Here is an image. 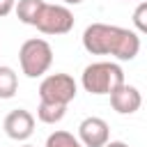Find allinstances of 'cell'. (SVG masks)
Returning a JSON list of instances; mask_svg holds the SVG:
<instances>
[{
	"mask_svg": "<svg viewBox=\"0 0 147 147\" xmlns=\"http://www.w3.org/2000/svg\"><path fill=\"white\" fill-rule=\"evenodd\" d=\"M78 140L85 147H106L110 142V126L101 117H85L78 124Z\"/></svg>",
	"mask_w": 147,
	"mask_h": 147,
	"instance_id": "8992f818",
	"label": "cell"
},
{
	"mask_svg": "<svg viewBox=\"0 0 147 147\" xmlns=\"http://www.w3.org/2000/svg\"><path fill=\"white\" fill-rule=\"evenodd\" d=\"M133 25H136V30L138 32H142V34H147V0L145 2H140L136 9H133Z\"/></svg>",
	"mask_w": 147,
	"mask_h": 147,
	"instance_id": "4fadbf2b",
	"label": "cell"
},
{
	"mask_svg": "<svg viewBox=\"0 0 147 147\" xmlns=\"http://www.w3.org/2000/svg\"><path fill=\"white\" fill-rule=\"evenodd\" d=\"M78 85L69 74H51L39 83V99L46 103L69 106L76 99Z\"/></svg>",
	"mask_w": 147,
	"mask_h": 147,
	"instance_id": "277c9868",
	"label": "cell"
},
{
	"mask_svg": "<svg viewBox=\"0 0 147 147\" xmlns=\"http://www.w3.org/2000/svg\"><path fill=\"white\" fill-rule=\"evenodd\" d=\"M62 2H64V5H80L83 0H62Z\"/></svg>",
	"mask_w": 147,
	"mask_h": 147,
	"instance_id": "2e32d148",
	"label": "cell"
},
{
	"mask_svg": "<svg viewBox=\"0 0 147 147\" xmlns=\"http://www.w3.org/2000/svg\"><path fill=\"white\" fill-rule=\"evenodd\" d=\"M18 90V76L11 67H0V99H11Z\"/></svg>",
	"mask_w": 147,
	"mask_h": 147,
	"instance_id": "8fae6325",
	"label": "cell"
},
{
	"mask_svg": "<svg viewBox=\"0 0 147 147\" xmlns=\"http://www.w3.org/2000/svg\"><path fill=\"white\" fill-rule=\"evenodd\" d=\"M124 80V69L117 62H92L83 69L80 74V85L90 94H113L117 87H122Z\"/></svg>",
	"mask_w": 147,
	"mask_h": 147,
	"instance_id": "7a4b0ae2",
	"label": "cell"
},
{
	"mask_svg": "<svg viewBox=\"0 0 147 147\" xmlns=\"http://www.w3.org/2000/svg\"><path fill=\"white\" fill-rule=\"evenodd\" d=\"M34 28L44 34H67L74 28V14L64 5H44Z\"/></svg>",
	"mask_w": 147,
	"mask_h": 147,
	"instance_id": "5b68a950",
	"label": "cell"
},
{
	"mask_svg": "<svg viewBox=\"0 0 147 147\" xmlns=\"http://www.w3.org/2000/svg\"><path fill=\"white\" fill-rule=\"evenodd\" d=\"M106 147H129V145H126V142H122V140H110Z\"/></svg>",
	"mask_w": 147,
	"mask_h": 147,
	"instance_id": "9a60e30c",
	"label": "cell"
},
{
	"mask_svg": "<svg viewBox=\"0 0 147 147\" xmlns=\"http://www.w3.org/2000/svg\"><path fill=\"white\" fill-rule=\"evenodd\" d=\"M140 103H142L140 92H138L133 85H126V83L110 94V106H113V110L119 113V115H133V113L140 108Z\"/></svg>",
	"mask_w": 147,
	"mask_h": 147,
	"instance_id": "ba28073f",
	"label": "cell"
},
{
	"mask_svg": "<svg viewBox=\"0 0 147 147\" xmlns=\"http://www.w3.org/2000/svg\"><path fill=\"white\" fill-rule=\"evenodd\" d=\"M18 62H21V71L28 78H39L53 64V48L46 39L39 37L25 39L18 48Z\"/></svg>",
	"mask_w": 147,
	"mask_h": 147,
	"instance_id": "3957f363",
	"label": "cell"
},
{
	"mask_svg": "<svg viewBox=\"0 0 147 147\" xmlns=\"http://www.w3.org/2000/svg\"><path fill=\"white\" fill-rule=\"evenodd\" d=\"M23 147H34V145H23Z\"/></svg>",
	"mask_w": 147,
	"mask_h": 147,
	"instance_id": "e0dca14e",
	"label": "cell"
},
{
	"mask_svg": "<svg viewBox=\"0 0 147 147\" xmlns=\"http://www.w3.org/2000/svg\"><path fill=\"white\" fill-rule=\"evenodd\" d=\"M2 129L7 133V138L16 140V142H23L32 136L34 131V117L25 110V108H16L11 113H7L5 122H2Z\"/></svg>",
	"mask_w": 147,
	"mask_h": 147,
	"instance_id": "52a82bcc",
	"label": "cell"
},
{
	"mask_svg": "<svg viewBox=\"0 0 147 147\" xmlns=\"http://www.w3.org/2000/svg\"><path fill=\"white\" fill-rule=\"evenodd\" d=\"M46 147H85V145L69 131H53L46 138Z\"/></svg>",
	"mask_w": 147,
	"mask_h": 147,
	"instance_id": "7c38bea8",
	"label": "cell"
},
{
	"mask_svg": "<svg viewBox=\"0 0 147 147\" xmlns=\"http://www.w3.org/2000/svg\"><path fill=\"white\" fill-rule=\"evenodd\" d=\"M11 9H16V0H0V18L7 16Z\"/></svg>",
	"mask_w": 147,
	"mask_h": 147,
	"instance_id": "5bb4252c",
	"label": "cell"
},
{
	"mask_svg": "<svg viewBox=\"0 0 147 147\" xmlns=\"http://www.w3.org/2000/svg\"><path fill=\"white\" fill-rule=\"evenodd\" d=\"M83 48L92 55H113V57L126 62L138 55L140 37L129 28L92 23L83 32Z\"/></svg>",
	"mask_w": 147,
	"mask_h": 147,
	"instance_id": "6da1fadb",
	"label": "cell"
},
{
	"mask_svg": "<svg viewBox=\"0 0 147 147\" xmlns=\"http://www.w3.org/2000/svg\"><path fill=\"white\" fill-rule=\"evenodd\" d=\"M67 113V106H60V103H46V101H39V108H37V117L44 122V124H57Z\"/></svg>",
	"mask_w": 147,
	"mask_h": 147,
	"instance_id": "30bf717a",
	"label": "cell"
},
{
	"mask_svg": "<svg viewBox=\"0 0 147 147\" xmlns=\"http://www.w3.org/2000/svg\"><path fill=\"white\" fill-rule=\"evenodd\" d=\"M44 0H18L16 2V16L25 25H37V18L44 9Z\"/></svg>",
	"mask_w": 147,
	"mask_h": 147,
	"instance_id": "9c48e42d",
	"label": "cell"
}]
</instances>
